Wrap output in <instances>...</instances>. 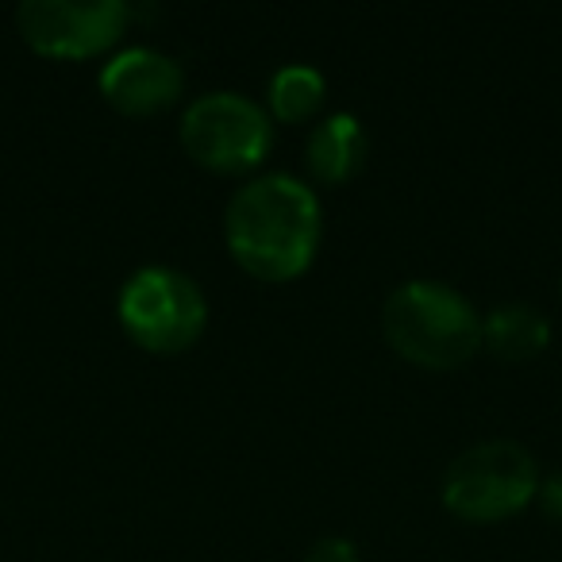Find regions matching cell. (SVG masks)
Segmentation results:
<instances>
[{
    "label": "cell",
    "instance_id": "cell-1",
    "mask_svg": "<svg viewBox=\"0 0 562 562\" xmlns=\"http://www.w3.org/2000/svg\"><path fill=\"white\" fill-rule=\"evenodd\" d=\"M321 196L293 173H262L232 193L224 239L235 262L255 278H297L321 247Z\"/></svg>",
    "mask_w": 562,
    "mask_h": 562
},
{
    "label": "cell",
    "instance_id": "cell-2",
    "mask_svg": "<svg viewBox=\"0 0 562 562\" xmlns=\"http://www.w3.org/2000/svg\"><path fill=\"white\" fill-rule=\"evenodd\" d=\"M382 331L401 359L428 370L462 367L482 347V316L447 281H405L385 297Z\"/></svg>",
    "mask_w": 562,
    "mask_h": 562
},
{
    "label": "cell",
    "instance_id": "cell-3",
    "mask_svg": "<svg viewBox=\"0 0 562 562\" xmlns=\"http://www.w3.org/2000/svg\"><path fill=\"white\" fill-rule=\"evenodd\" d=\"M539 490V467L516 439H482L459 451L443 470L439 497L454 516L474 524L520 513Z\"/></svg>",
    "mask_w": 562,
    "mask_h": 562
},
{
    "label": "cell",
    "instance_id": "cell-4",
    "mask_svg": "<svg viewBox=\"0 0 562 562\" xmlns=\"http://www.w3.org/2000/svg\"><path fill=\"white\" fill-rule=\"evenodd\" d=\"M116 313L139 347L155 355H178L201 339L209 324V301L186 270L150 262L120 285Z\"/></svg>",
    "mask_w": 562,
    "mask_h": 562
},
{
    "label": "cell",
    "instance_id": "cell-5",
    "mask_svg": "<svg viewBox=\"0 0 562 562\" xmlns=\"http://www.w3.org/2000/svg\"><path fill=\"white\" fill-rule=\"evenodd\" d=\"M181 143L193 162L220 173H239L266 158L273 143V120L250 97L212 89L193 97L181 112Z\"/></svg>",
    "mask_w": 562,
    "mask_h": 562
},
{
    "label": "cell",
    "instance_id": "cell-6",
    "mask_svg": "<svg viewBox=\"0 0 562 562\" xmlns=\"http://www.w3.org/2000/svg\"><path fill=\"white\" fill-rule=\"evenodd\" d=\"M132 24L124 0H24L16 27L47 58H89L112 47Z\"/></svg>",
    "mask_w": 562,
    "mask_h": 562
},
{
    "label": "cell",
    "instance_id": "cell-7",
    "mask_svg": "<svg viewBox=\"0 0 562 562\" xmlns=\"http://www.w3.org/2000/svg\"><path fill=\"white\" fill-rule=\"evenodd\" d=\"M97 86L104 101L124 116H150L178 101L186 89V70L178 58L158 47H127L101 66Z\"/></svg>",
    "mask_w": 562,
    "mask_h": 562
},
{
    "label": "cell",
    "instance_id": "cell-8",
    "mask_svg": "<svg viewBox=\"0 0 562 562\" xmlns=\"http://www.w3.org/2000/svg\"><path fill=\"white\" fill-rule=\"evenodd\" d=\"M367 150L370 139L362 120L355 112H331L328 120H321L313 127L305 158L313 178H321L324 186H339V181L355 178L367 166Z\"/></svg>",
    "mask_w": 562,
    "mask_h": 562
},
{
    "label": "cell",
    "instance_id": "cell-9",
    "mask_svg": "<svg viewBox=\"0 0 562 562\" xmlns=\"http://www.w3.org/2000/svg\"><path fill=\"white\" fill-rule=\"evenodd\" d=\"M551 344V321L528 301H505L482 316V347L501 362H528Z\"/></svg>",
    "mask_w": 562,
    "mask_h": 562
},
{
    "label": "cell",
    "instance_id": "cell-10",
    "mask_svg": "<svg viewBox=\"0 0 562 562\" xmlns=\"http://www.w3.org/2000/svg\"><path fill=\"white\" fill-rule=\"evenodd\" d=\"M328 97V81L316 66L290 63L281 70L270 74V86H266V101H270V120L281 124H301L308 120Z\"/></svg>",
    "mask_w": 562,
    "mask_h": 562
},
{
    "label": "cell",
    "instance_id": "cell-11",
    "mask_svg": "<svg viewBox=\"0 0 562 562\" xmlns=\"http://www.w3.org/2000/svg\"><path fill=\"white\" fill-rule=\"evenodd\" d=\"M301 562H362L359 547L351 543V539L344 536H321L313 547L305 551V559Z\"/></svg>",
    "mask_w": 562,
    "mask_h": 562
},
{
    "label": "cell",
    "instance_id": "cell-12",
    "mask_svg": "<svg viewBox=\"0 0 562 562\" xmlns=\"http://www.w3.org/2000/svg\"><path fill=\"white\" fill-rule=\"evenodd\" d=\"M536 497H539V505H543V513L551 516V520H562V467L551 470V474L539 482Z\"/></svg>",
    "mask_w": 562,
    "mask_h": 562
},
{
    "label": "cell",
    "instance_id": "cell-13",
    "mask_svg": "<svg viewBox=\"0 0 562 562\" xmlns=\"http://www.w3.org/2000/svg\"><path fill=\"white\" fill-rule=\"evenodd\" d=\"M559 297H562V281H559Z\"/></svg>",
    "mask_w": 562,
    "mask_h": 562
}]
</instances>
